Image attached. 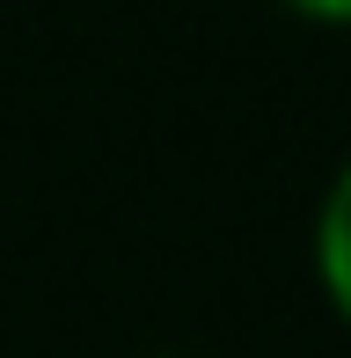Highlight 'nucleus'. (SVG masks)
<instances>
[{
  "label": "nucleus",
  "mask_w": 351,
  "mask_h": 358,
  "mask_svg": "<svg viewBox=\"0 0 351 358\" xmlns=\"http://www.w3.org/2000/svg\"><path fill=\"white\" fill-rule=\"evenodd\" d=\"M315 271H322L329 307L351 322V169L329 183L322 213H315Z\"/></svg>",
  "instance_id": "1"
},
{
  "label": "nucleus",
  "mask_w": 351,
  "mask_h": 358,
  "mask_svg": "<svg viewBox=\"0 0 351 358\" xmlns=\"http://www.w3.org/2000/svg\"><path fill=\"white\" fill-rule=\"evenodd\" d=\"M293 15H308V22H337V29H351V0H285Z\"/></svg>",
  "instance_id": "2"
}]
</instances>
